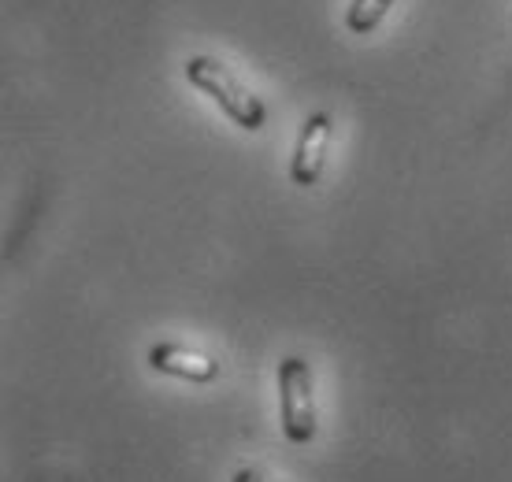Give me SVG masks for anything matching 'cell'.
<instances>
[{"instance_id":"6da1fadb","label":"cell","mask_w":512,"mask_h":482,"mask_svg":"<svg viewBox=\"0 0 512 482\" xmlns=\"http://www.w3.org/2000/svg\"><path fill=\"white\" fill-rule=\"evenodd\" d=\"M182 71H186V82L193 89H201L205 97L219 104V112L227 115L234 127L249 130V134L268 127V104L249 86H242V78L227 64H219L216 56H190Z\"/></svg>"},{"instance_id":"7a4b0ae2","label":"cell","mask_w":512,"mask_h":482,"mask_svg":"<svg viewBox=\"0 0 512 482\" xmlns=\"http://www.w3.org/2000/svg\"><path fill=\"white\" fill-rule=\"evenodd\" d=\"M279 423L290 445H308L320 431L312 368H308L305 356H282L279 360Z\"/></svg>"},{"instance_id":"3957f363","label":"cell","mask_w":512,"mask_h":482,"mask_svg":"<svg viewBox=\"0 0 512 482\" xmlns=\"http://www.w3.org/2000/svg\"><path fill=\"white\" fill-rule=\"evenodd\" d=\"M331 141H334V115L331 112H312L301 123V134H297L294 156H290V182L301 186V190H312L316 182L327 171V160H331Z\"/></svg>"},{"instance_id":"277c9868","label":"cell","mask_w":512,"mask_h":482,"mask_svg":"<svg viewBox=\"0 0 512 482\" xmlns=\"http://www.w3.org/2000/svg\"><path fill=\"white\" fill-rule=\"evenodd\" d=\"M149 368L167 375V379H182V382H193V386H208V382L219 379V360L205 353H193L186 345L179 342H156L149 345Z\"/></svg>"},{"instance_id":"5b68a950","label":"cell","mask_w":512,"mask_h":482,"mask_svg":"<svg viewBox=\"0 0 512 482\" xmlns=\"http://www.w3.org/2000/svg\"><path fill=\"white\" fill-rule=\"evenodd\" d=\"M394 4L397 0H349V8H346L349 34H372V30H379V23L390 15Z\"/></svg>"},{"instance_id":"8992f818","label":"cell","mask_w":512,"mask_h":482,"mask_svg":"<svg viewBox=\"0 0 512 482\" xmlns=\"http://www.w3.org/2000/svg\"><path fill=\"white\" fill-rule=\"evenodd\" d=\"M231 482H271L260 468H234Z\"/></svg>"}]
</instances>
